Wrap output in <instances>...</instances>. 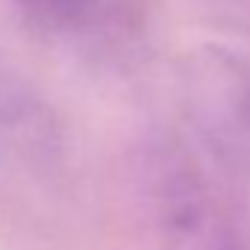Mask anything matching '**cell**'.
<instances>
[{
	"instance_id": "1",
	"label": "cell",
	"mask_w": 250,
	"mask_h": 250,
	"mask_svg": "<svg viewBox=\"0 0 250 250\" xmlns=\"http://www.w3.org/2000/svg\"><path fill=\"white\" fill-rule=\"evenodd\" d=\"M159 224L168 250H235L232 232L191 168H171L159 186Z\"/></svg>"
},
{
	"instance_id": "2",
	"label": "cell",
	"mask_w": 250,
	"mask_h": 250,
	"mask_svg": "<svg viewBox=\"0 0 250 250\" xmlns=\"http://www.w3.org/2000/svg\"><path fill=\"white\" fill-rule=\"evenodd\" d=\"M24 9L50 27L80 30L97 24V18L103 15V0H24Z\"/></svg>"
}]
</instances>
